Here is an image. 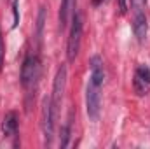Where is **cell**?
Here are the masks:
<instances>
[{
    "label": "cell",
    "mask_w": 150,
    "mask_h": 149,
    "mask_svg": "<svg viewBox=\"0 0 150 149\" xmlns=\"http://www.w3.org/2000/svg\"><path fill=\"white\" fill-rule=\"evenodd\" d=\"M80 40H82V16L75 12L72 16V28L68 35V44H67V56L68 62H74L80 51Z\"/></svg>",
    "instance_id": "obj_1"
},
{
    "label": "cell",
    "mask_w": 150,
    "mask_h": 149,
    "mask_svg": "<svg viewBox=\"0 0 150 149\" xmlns=\"http://www.w3.org/2000/svg\"><path fill=\"white\" fill-rule=\"evenodd\" d=\"M2 132L5 137H12L18 133V116L16 112H7L2 121Z\"/></svg>",
    "instance_id": "obj_8"
},
{
    "label": "cell",
    "mask_w": 150,
    "mask_h": 149,
    "mask_svg": "<svg viewBox=\"0 0 150 149\" xmlns=\"http://www.w3.org/2000/svg\"><path fill=\"white\" fill-rule=\"evenodd\" d=\"M101 86L94 84L93 81L87 82V88H86V111L89 119H98L100 116V105H101Z\"/></svg>",
    "instance_id": "obj_3"
},
{
    "label": "cell",
    "mask_w": 150,
    "mask_h": 149,
    "mask_svg": "<svg viewBox=\"0 0 150 149\" xmlns=\"http://www.w3.org/2000/svg\"><path fill=\"white\" fill-rule=\"evenodd\" d=\"M129 4H131V0H119V9H120V12H126L127 7H129Z\"/></svg>",
    "instance_id": "obj_17"
},
{
    "label": "cell",
    "mask_w": 150,
    "mask_h": 149,
    "mask_svg": "<svg viewBox=\"0 0 150 149\" xmlns=\"http://www.w3.org/2000/svg\"><path fill=\"white\" fill-rule=\"evenodd\" d=\"M136 75L142 77L143 81H147V82L150 84V69L149 67H140V69L136 70Z\"/></svg>",
    "instance_id": "obj_14"
},
{
    "label": "cell",
    "mask_w": 150,
    "mask_h": 149,
    "mask_svg": "<svg viewBox=\"0 0 150 149\" xmlns=\"http://www.w3.org/2000/svg\"><path fill=\"white\" fill-rule=\"evenodd\" d=\"M105 2H107V0H105Z\"/></svg>",
    "instance_id": "obj_18"
},
{
    "label": "cell",
    "mask_w": 150,
    "mask_h": 149,
    "mask_svg": "<svg viewBox=\"0 0 150 149\" xmlns=\"http://www.w3.org/2000/svg\"><path fill=\"white\" fill-rule=\"evenodd\" d=\"M131 7H133V18L147 14V0H131Z\"/></svg>",
    "instance_id": "obj_10"
},
{
    "label": "cell",
    "mask_w": 150,
    "mask_h": 149,
    "mask_svg": "<svg viewBox=\"0 0 150 149\" xmlns=\"http://www.w3.org/2000/svg\"><path fill=\"white\" fill-rule=\"evenodd\" d=\"M4 54H5V47H4V40H2V34H0V70L4 65Z\"/></svg>",
    "instance_id": "obj_16"
},
{
    "label": "cell",
    "mask_w": 150,
    "mask_h": 149,
    "mask_svg": "<svg viewBox=\"0 0 150 149\" xmlns=\"http://www.w3.org/2000/svg\"><path fill=\"white\" fill-rule=\"evenodd\" d=\"M40 74V62H38L37 54H28L23 62L21 67V84L25 88H32L38 79Z\"/></svg>",
    "instance_id": "obj_2"
},
{
    "label": "cell",
    "mask_w": 150,
    "mask_h": 149,
    "mask_svg": "<svg viewBox=\"0 0 150 149\" xmlns=\"http://www.w3.org/2000/svg\"><path fill=\"white\" fill-rule=\"evenodd\" d=\"M89 65H91V77H89V81H93L98 86H103V82H105V65H103L101 56L94 54L91 58Z\"/></svg>",
    "instance_id": "obj_6"
},
{
    "label": "cell",
    "mask_w": 150,
    "mask_h": 149,
    "mask_svg": "<svg viewBox=\"0 0 150 149\" xmlns=\"http://www.w3.org/2000/svg\"><path fill=\"white\" fill-rule=\"evenodd\" d=\"M68 139H70V125L67 123L63 128H61V137H59V146L61 148H67L68 146Z\"/></svg>",
    "instance_id": "obj_13"
},
{
    "label": "cell",
    "mask_w": 150,
    "mask_h": 149,
    "mask_svg": "<svg viewBox=\"0 0 150 149\" xmlns=\"http://www.w3.org/2000/svg\"><path fill=\"white\" fill-rule=\"evenodd\" d=\"M54 119H56V114L52 109V102L51 98L45 97L42 102V133H44L45 144H51L54 137Z\"/></svg>",
    "instance_id": "obj_5"
},
{
    "label": "cell",
    "mask_w": 150,
    "mask_h": 149,
    "mask_svg": "<svg viewBox=\"0 0 150 149\" xmlns=\"http://www.w3.org/2000/svg\"><path fill=\"white\" fill-rule=\"evenodd\" d=\"M67 63H61L56 77H54V84H52V97H51V102H52V109L54 114L58 116V109L61 105V100H63V95H65V88H67Z\"/></svg>",
    "instance_id": "obj_4"
},
{
    "label": "cell",
    "mask_w": 150,
    "mask_h": 149,
    "mask_svg": "<svg viewBox=\"0 0 150 149\" xmlns=\"http://www.w3.org/2000/svg\"><path fill=\"white\" fill-rule=\"evenodd\" d=\"M133 32H134V35H136V39H138L140 42L145 40L147 32H149L147 14H145V16H134V18H133Z\"/></svg>",
    "instance_id": "obj_9"
},
{
    "label": "cell",
    "mask_w": 150,
    "mask_h": 149,
    "mask_svg": "<svg viewBox=\"0 0 150 149\" xmlns=\"http://www.w3.org/2000/svg\"><path fill=\"white\" fill-rule=\"evenodd\" d=\"M44 21H45V7L42 5L38 11V19H37V39H42V30H44Z\"/></svg>",
    "instance_id": "obj_12"
},
{
    "label": "cell",
    "mask_w": 150,
    "mask_h": 149,
    "mask_svg": "<svg viewBox=\"0 0 150 149\" xmlns=\"http://www.w3.org/2000/svg\"><path fill=\"white\" fill-rule=\"evenodd\" d=\"M75 5H77V0H63L61 2V7H59V27H61V30L67 28L68 21L75 14Z\"/></svg>",
    "instance_id": "obj_7"
},
{
    "label": "cell",
    "mask_w": 150,
    "mask_h": 149,
    "mask_svg": "<svg viewBox=\"0 0 150 149\" xmlns=\"http://www.w3.org/2000/svg\"><path fill=\"white\" fill-rule=\"evenodd\" d=\"M134 90H136L138 95H147V91H149V82L143 81L142 77L134 75Z\"/></svg>",
    "instance_id": "obj_11"
},
{
    "label": "cell",
    "mask_w": 150,
    "mask_h": 149,
    "mask_svg": "<svg viewBox=\"0 0 150 149\" xmlns=\"http://www.w3.org/2000/svg\"><path fill=\"white\" fill-rule=\"evenodd\" d=\"M18 4H19V0H12V14H14L12 28H16V27H18V23H19V9H18Z\"/></svg>",
    "instance_id": "obj_15"
}]
</instances>
